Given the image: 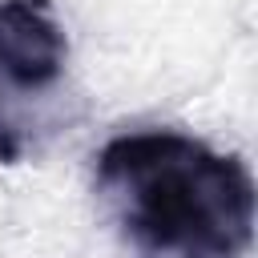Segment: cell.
Here are the masks:
<instances>
[{
	"label": "cell",
	"mask_w": 258,
	"mask_h": 258,
	"mask_svg": "<svg viewBox=\"0 0 258 258\" xmlns=\"http://www.w3.org/2000/svg\"><path fill=\"white\" fill-rule=\"evenodd\" d=\"M93 194L129 258H250L254 173L181 129H133L93 157Z\"/></svg>",
	"instance_id": "6da1fadb"
},
{
	"label": "cell",
	"mask_w": 258,
	"mask_h": 258,
	"mask_svg": "<svg viewBox=\"0 0 258 258\" xmlns=\"http://www.w3.org/2000/svg\"><path fill=\"white\" fill-rule=\"evenodd\" d=\"M69 32L52 0H0V165H16L56 125Z\"/></svg>",
	"instance_id": "7a4b0ae2"
}]
</instances>
